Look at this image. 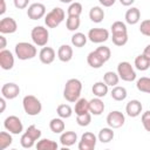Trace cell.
I'll list each match as a JSON object with an SVG mask.
<instances>
[{"mask_svg": "<svg viewBox=\"0 0 150 150\" xmlns=\"http://www.w3.org/2000/svg\"><path fill=\"white\" fill-rule=\"evenodd\" d=\"M82 91V82L79 79H69L63 88V97L68 102H76Z\"/></svg>", "mask_w": 150, "mask_h": 150, "instance_id": "6da1fadb", "label": "cell"}, {"mask_svg": "<svg viewBox=\"0 0 150 150\" xmlns=\"http://www.w3.org/2000/svg\"><path fill=\"white\" fill-rule=\"evenodd\" d=\"M111 40L115 46L122 47L128 42V29L124 22L115 21L111 25Z\"/></svg>", "mask_w": 150, "mask_h": 150, "instance_id": "7a4b0ae2", "label": "cell"}, {"mask_svg": "<svg viewBox=\"0 0 150 150\" xmlns=\"http://www.w3.org/2000/svg\"><path fill=\"white\" fill-rule=\"evenodd\" d=\"M41 137V130L38 129L34 124L29 125L27 128V130L22 134L21 138H20V144L22 148L25 149H29L32 146H34L35 142L39 141Z\"/></svg>", "mask_w": 150, "mask_h": 150, "instance_id": "3957f363", "label": "cell"}, {"mask_svg": "<svg viewBox=\"0 0 150 150\" xmlns=\"http://www.w3.org/2000/svg\"><path fill=\"white\" fill-rule=\"evenodd\" d=\"M14 52H15V55L19 60H22V61H26V60H30L33 57L36 56V47L29 42H19L15 45V48H14Z\"/></svg>", "mask_w": 150, "mask_h": 150, "instance_id": "277c9868", "label": "cell"}, {"mask_svg": "<svg viewBox=\"0 0 150 150\" xmlns=\"http://www.w3.org/2000/svg\"><path fill=\"white\" fill-rule=\"evenodd\" d=\"M22 107L27 115L38 116L42 110V104L38 97L34 95H26L22 100Z\"/></svg>", "mask_w": 150, "mask_h": 150, "instance_id": "5b68a950", "label": "cell"}, {"mask_svg": "<svg viewBox=\"0 0 150 150\" xmlns=\"http://www.w3.org/2000/svg\"><path fill=\"white\" fill-rule=\"evenodd\" d=\"M66 13L62 8L60 7H54L49 13L46 14L45 16V23L49 28H56L63 20H64Z\"/></svg>", "mask_w": 150, "mask_h": 150, "instance_id": "8992f818", "label": "cell"}, {"mask_svg": "<svg viewBox=\"0 0 150 150\" xmlns=\"http://www.w3.org/2000/svg\"><path fill=\"white\" fill-rule=\"evenodd\" d=\"M30 38L35 46L45 47L49 40V32L43 26H35L30 32Z\"/></svg>", "mask_w": 150, "mask_h": 150, "instance_id": "52a82bcc", "label": "cell"}, {"mask_svg": "<svg viewBox=\"0 0 150 150\" xmlns=\"http://www.w3.org/2000/svg\"><path fill=\"white\" fill-rule=\"evenodd\" d=\"M117 74L120 79L125 82H132L136 80V71L128 61H122L117 64Z\"/></svg>", "mask_w": 150, "mask_h": 150, "instance_id": "ba28073f", "label": "cell"}, {"mask_svg": "<svg viewBox=\"0 0 150 150\" xmlns=\"http://www.w3.org/2000/svg\"><path fill=\"white\" fill-rule=\"evenodd\" d=\"M4 127L7 131H9L13 135H19L23 131V125L21 120L15 115H11L6 117L4 121Z\"/></svg>", "mask_w": 150, "mask_h": 150, "instance_id": "9c48e42d", "label": "cell"}, {"mask_svg": "<svg viewBox=\"0 0 150 150\" xmlns=\"http://www.w3.org/2000/svg\"><path fill=\"white\" fill-rule=\"evenodd\" d=\"M97 137L90 132L87 131L81 136V139L79 142V150H94L96 146Z\"/></svg>", "mask_w": 150, "mask_h": 150, "instance_id": "30bf717a", "label": "cell"}, {"mask_svg": "<svg viewBox=\"0 0 150 150\" xmlns=\"http://www.w3.org/2000/svg\"><path fill=\"white\" fill-rule=\"evenodd\" d=\"M105 121H107V124H108L110 128H112V129H118V128H121V127L124 124L125 117H124V115H123L121 111L114 110V111H110V112L108 114Z\"/></svg>", "mask_w": 150, "mask_h": 150, "instance_id": "8fae6325", "label": "cell"}, {"mask_svg": "<svg viewBox=\"0 0 150 150\" xmlns=\"http://www.w3.org/2000/svg\"><path fill=\"white\" fill-rule=\"evenodd\" d=\"M88 39L94 43H102L109 39V32L105 28H91L88 32Z\"/></svg>", "mask_w": 150, "mask_h": 150, "instance_id": "7c38bea8", "label": "cell"}, {"mask_svg": "<svg viewBox=\"0 0 150 150\" xmlns=\"http://www.w3.org/2000/svg\"><path fill=\"white\" fill-rule=\"evenodd\" d=\"M46 15V6L40 2H34L30 6H28L27 9V16L30 20H39Z\"/></svg>", "mask_w": 150, "mask_h": 150, "instance_id": "4fadbf2b", "label": "cell"}, {"mask_svg": "<svg viewBox=\"0 0 150 150\" xmlns=\"http://www.w3.org/2000/svg\"><path fill=\"white\" fill-rule=\"evenodd\" d=\"M19 94H20V88L16 83L8 82L1 87V95L6 100H14L15 97L19 96Z\"/></svg>", "mask_w": 150, "mask_h": 150, "instance_id": "5bb4252c", "label": "cell"}, {"mask_svg": "<svg viewBox=\"0 0 150 150\" xmlns=\"http://www.w3.org/2000/svg\"><path fill=\"white\" fill-rule=\"evenodd\" d=\"M18 29V23L16 21L11 18L6 16L0 20V33L1 34H13Z\"/></svg>", "mask_w": 150, "mask_h": 150, "instance_id": "9a60e30c", "label": "cell"}, {"mask_svg": "<svg viewBox=\"0 0 150 150\" xmlns=\"http://www.w3.org/2000/svg\"><path fill=\"white\" fill-rule=\"evenodd\" d=\"M14 66V56L12 52L7 49L0 50V67L4 70H11Z\"/></svg>", "mask_w": 150, "mask_h": 150, "instance_id": "2e32d148", "label": "cell"}, {"mask_svg": "<svg viewBox=\"0 0 150 150\" xmlns=\"http://www.w3.org/2000/svg\"><path fill=\"white\" fill-rule=\"evenodd\" d=\"M142 109H143V105H142V103L138 100H131L125 105V112L130 117L139 116L141 112H142Z\"/></svg>", "mask_w": 150, "mask_h": 150, "instance_id": "e0dca14e", "label": "cell"}, {"mask_svg": "<svg viewBox=\"0 0 150 150\" xmlns=\"http://www.w3.org/2000/svg\"><path fill=\"white\" fill-rule=\"evenodd\" d=\"M56 53L52 47H42L39 53V59L45 64H50L55 60Z\"/></svg>", "mask_w": 150, "mask_h": 150, "instance_id": "ac0fdd59", "label": "cell"}, {"mask_svg": "<svg viewBox=\"0 0 150 150\" xmlns=\"http://www.w3.org/2000/svg\"><path fill=\"white\" fill-rule=\"evenodd\" d=\"M87 62H88V64H89L91 68H94V69H98V68H101V67L105 63V61L102 59V56H101L96 50H93V52H90V53L88 54V56H87Z\"/></svg>", "mask_w": 150, "mask_h": 150, "instance_id": "d6986e66", "label": "cell"}, {"mask_svg": "<svg viewBox=\"0 0 150 150\" xmlns=\"http://www.w3.org/2000/svg\"><path fill=\"white\" fill-rule=\"evenodd\" d=\"M103 111H104V103L100 97H95L89 101V112L91 115L98 116Z\"/></svg>", "mask_w": 150, "mask_h": 150, "instance_id": "ffe728a7", "label": "cell"}, {"mask_svg": "<svg viewBox=\"0 0 150 150\" xmlns=\"http://www.w3.org/2000/svg\"><path fill=\"white\" fill-rule=\"evenodd\" d=\"M57 57L62 62H69L73 59V48L69 45H62L57 49Z\"/></svg>", "mask_w": 150, "mask_h": 150, "instance_id": "44dd1931", "label": "cell"}, {"mask_svg": "<svg viewBox=\"0 0 150 150\" xmlns=\"http://www.w3.org/2000/svg\"><path fill=\"white\" fill-rule=\"evenodd\" d=\"M124 19H125V22L127 23H129V25H136L139 21V19H141V12H139V9L137 7L129 8L125 12Z\"/></svg>", "mask_w": 150, "mask_h": 150, "instance_id": "7402d4cb", "label": "cell"}, {"mask_svg": "<svg viewBox=\"0 0 150 150\" xmlns=\"http://www.w3.org/2000/svg\"><path fill=\"white\" fill-rule=\"evenodd\" d=\"M77 141V135L74 131H63L60 136V143L63 146H71Z\"/></svg>", "mask_w": 150, "mask_h": 150, "instance_id": "603a6c76", "label": "cell"}, {"mask_svg": "<svg viewBox=\"0 0 150 150\" xmlns=\"http://www.w3.org/2000/svg\"><path fill=\"white\" fill-rule=\"evenodd\" d=\"M89 19L93 22H95V23L102 22L103 19H104V11H103V8L100 7V6L91 7L90 11H89Z\"/></svg>", "mask_w": 150, "mask_h": 150, "instance_id": "cb8c5ba5", "label": "cell"}, {"mask_svg": "<svg viewBox=\"0 0 150 150\" xmlns=\"http://www.w3.org/2000/svg\"><path fill=\"white\" fill-rule=\"evenodd\" d=\"M35 148L38 150H56L59 148L57 143L52 141V139H48V138H42V139H39L35 144Z\"/></svg>", "mask_w": 150, "mask_h": 150, "instance_id": "d4e9b609", "label": "cell"}, {"mask_svg": "<svg viewBox=\"0 0 150 150\" xmlns=\"http://www.w3.org/2000/svg\"><path fill=\"white\" fill-rule=\"evenodd\" d=\"M114 136H115V134L112 131V128L108 127V128H102L98 131L97 138H98V141L101 143H109V142H111L114 139Z\"/></svg>", "mask_w": 150, "mask_h": 150, "instance_id": "484cf974", "label": "cell"}, {"mask_svg": "<svg viewBox=\"0 0 150 150\" xmlns=\"http://www.w3.org/2000/svg\"><path fill=\"white\" fill-rule=\"evenodd\" d=\"M108 84L103 81V82H96V83H94V86H93V88H91V90H93V94L96 96V97H104L107 94H108Z\"/></svg>", "mask_w": 150, "mask_h": 150, "instance_id": "4316f807", "label": "cell"}, {"mask_svg": "<svg viewBox=\"0 0 150 150\" xmlns=\"http://www.w3.org/2000/svg\"><path fill=\"white\" fill-rule=\"evenodd\" d=\"M135 67H136V69H138L141 71L149 69L150 68V59L146 57L144 54L137 55L135 57Z\"/></svg>", "mask_w": 150, "mask_h": 150, "instance_id": "83f0119b", "label": "cell"}, {"mask_svg": "<svg viewBox=\"0 0 150 150\" xmlns=\"http://www.w3.org/2000/svg\"><path fill=\"white\" fill-rule=\"evenodd\" d=\"M64 122L63 118L57 117V118H52L49 122V129L54 132V134H62L64 131Z\"/></svg>", "mask_w": 150, "mask_h": 150, "instance_id": "f1b7e54d", "label": "cell"}, {"mask_svg": "<svg viewBox=\"0 0 150 150\" xmlns=\"http://www.w3.org/2000/svg\"><path fill=\"white\" fill-rule=\"evenodd\" d=\"M110 95L115 101H124L127 98L128 93H127V89L124 87L115 86V87H112V89L110 91Z\"/></svg>", "mask_w": 150, "mask_h": 150, "instance_id": "f546056e", "label": "cell"}, {"mask_svg": "<svg viewBox=\"0 0 150 150\" xmlns=\"http://www.w3.org/2000/svg\"><path fill=\"white\" fill-rule=\"evenodd\" d=\"M75 114L76 115H82L86 112H89V101L86 98H79L75 102Z\"/></svg>", "mask_w": 150, "mask_h": 150, "instance_id": "4dcf8cb0", "label": "cell"}, {"mask_svg": "<svg viewBox=\"0 0 150 150\" xmlns=\"http://www.w3.org/2000/svg\"><path fill=\"white\" fill-rule=\"evenodd\" d=\"M87 40H88L87 35H84L81 32H77V33H74L71 36V45L77 48H81L87 43Z\"/></svg>", "mask_w": 150, "mask_h": 150, "instance_id": "1f68e13d", "label": "cell"}, {"mask_svg": "<svg viewBox=\"0 0 150 150\" xmlns=\"http://www.w3.org/2000/svg\"><path fill=\"white\" fill-rule=\"evenodd\" d=\"M103 81L109 86V87H115L118 84V81H120V76L115 71H107L104 75H103Z\"/></svg>", "mask_w": 150, "mask_h": 150, "instance_id": "d6a6232c", "label": "cell"}, {"mask_svg": "<svg viewBox=\"0 0 150 150\" xmlns=\"http://www.w3.org/2000/svg\"><path fill=\"white\" fill-rule=\"evenodd\" d=\"M136 87L139 91L145 93V94H150V77L143 76V77L138 79L136 82Z\"/></svg>", "mask_w": 150, "mask_h": 150, "instance_id": "836d02e7", "label": "cell"}, {"mask_svg": "<svg viewBox=\"0 0 150 150\" xmlns=\"http://www.w3.org/2000/svg\"><path fill=\"white\" fill-rule=\"evenodd\" d=\"M80 25H81L80 16H68L66 20V27L70 32H75L76 29H79Z\"/></svg>", "mask_w": 150, "mask_h": 150, "instance_id": "e575fe53", "label": "cell"}, {"mask_svg": "<svg viewBox=\"0 0 150 150\" xmlns=\"http://www.w3.org/2000/svg\"><path fill=\"white\" fill-rule=\"evenodd\" d=\"M12 143H13V137H12L11 132L1 131V132H0V149H1V150H5V149L8 148Z\"/></svg>", "mask_w": 150, "mask_h": 150, "instance_id": "d590c367", "label": "cell"}, {"mask_svg": "<svg viewBox=\"0 0 150 150\" xmlns=\"http://www.w3.org/2000/svg\"><path fill=\"white\" fill-rule=\"evenodd\" d=\"M56 112L61 118H69L73 115V109L69 104H60L56 108Z\"/></svg>", "mask_w": 150, "mask_h": 150, "instance_id": "8d00e7d4", "label": "cell"}, {"mask_svg": "<svg viewBox=\"0 0 150 150\" xmlns=\"http://www.w3.org/2000/svg\"><path fill=\"white\" fill-rule=\"evenodd\" d=\"M82 5L80 2H71L67 9V14L68 16H80L82 13Z\"/></svg>", "mask_w": 150, "mask_h": 150, "instance_id": "74e56055", "label": "cell"}, {"mask_svg": "<svg viewBox=\"0 0 150 150\" xmlns=\"http://www.w3.org/2000/svg\"><path fill=\"white\" fill-rule=\"evenodd\" d=\"M76 122L80 127H88L91 122V114L86 112L82 115H76Z\"/></svg>", "mask_w": 150, "mask_h": 150, "instance_id": "f35d334b", "label": "cell"}, {"mask_svg": "<svg viewBox=\"0 0 150 150\" xmlns=\"http://www.w3.org/2000/svg\"><path fill=\"white\" fill-rule=\"evenodd\" d=\"M95 50L102 56V59H103L105 62H107V61L110 59V56H111V50H110V48L107 47V46H100V47H97Z\"/></svg>", "mask_w": 150, "mask_h": 150, "instance_id": "ab89813d", "label": "cell"}, {"mask_svg": "<svg viewBox=\"0 0 150 150\" xmlns=\"http://www.w3.org/2000/svg\"><path fill=\"white\" fill-rule=\"evenodd\" d=\"M141 121H142V124H143V128L150 132V110H146L142 114V117H141Z\"/></svg>", "mask_w": 150, "mask_h": 150, "instance_id": "60d3db41", "label": "cell"}, {"mask_svg": "<svg viewBox=\"0 0 150 150\" xmlns=\"http://www.w3.org/2000/svg\"><path fill=\"white\" fill-rule=\"evenodd\" d=\"M139 32L141 34L145 36H150V20H143L139 25Z\"/></svg>", "mask_w": 150, "mask_h": 150, "instance_id": "b9f144b4", "label": "cell"}, {"mask_svg": "<svg viewBox=\"0 0 150 150\" xmlns=\"http://www.w3.org/2000/svg\"><path fill=\"white\" fill-rule=\"evenodd\" d=\"M14 2V6L18 8V9H23L28 6L29 4V0H13Z\"/></svg>", "mask_w": 150, "mask_h": 150, "instance_id": "7bdbcfd3", "label": "cell"}, {"mask_svg": "<svg viewBox=\"0 0 150 150\" xmlns=\"http://www.w3.org/2000/svg\"><path fill=\"white\" fill-rule=\"evenodd\" d=\"M98 1H100V4H101L103 7H111V6L115 4L116 0H98Z\"/></svg>", "mask_w": 150, "mask_h": 150, "instance_id": "ee69618b", "label": "cell"}, {"mask_svg": "<svg viewBox=\"0 0 150 150\" xmlns=\"http://www.w3.org/2000/svg\"><path fill=\"white\" fill-rule=\"evenodd\" d=\"M0 41H1V45H0V49H6V45H7V41H6V38L4 36V34L0 35Z\"/></svg>", "mask_w": 150, "mask_h": 150, "instance_id": "f6af8a7d", "label": "cell"}, {"mask_svg": "<svg viewBox=\"0 0 150 150\" xmlns=\"http://www.w3.org/2000/svg\"><path fill=\"white\" fill-rule=\"evenodd\" d=\"M6 98L2 96L1 98H0V104H1V109H0V112H4L5 111V109H6V101H5Z\"/></svg>", "mask_w": 150, "mask_h": 150, "instance_id": "bcb514c9", "label": "cell"}, {"mask_svg": "<svg viewBox=\"0 0 150 150\" xmlns=\"http://www.w3.org/2000/svg\"><path fill=\"white\" fill-rule=\"evenodd\" d=\"M120 2L123 6H131L135 2V0H120Z\"/></svg>", "mask_w": 150, "mask_h": 150, "instance_id": "7dc6e473", "label": "cell"}, {"mask_svg": "<svg viewBox=\"0 0 150 150\" xmlns=\"http://www.w3.org/2000/svg\"><path fill=\"white\" fill-rule=\"evenodd\" d=\"M0 4H1V8H0V14L2 15V14H5V12H6V2H5V0H0Z\"/></svg>", "mask_w": 150, "mask_h": 150, "instance_id": "c3c4849f", "label": "cell"}, {"mask_svg": "<svg viewBox=\"0 0 150 150\" xmlns=\"http://www.w3.org/2000/svg\"><path fill=\"white\" fill-rule=\"evenodd\" d=\"M143 54H144L146 57H149V59H150V45H148V46L144 48V50H143Z\"/></svg>", "mask_w": 150, "mask_h": 150, "instance_id": "681fc988", "label": "cell"}, {"mask_svg": "<svg viewBox=\"0 0 150 150\" xmlns=\"http://www.w3.org/2000/svg\"><path fill=\"white\" fill-rule=\"evenodd\" d=\"M62 4H71L73 2V0H60Z\"/></svg>", "mask_w": 150, "mask_h": 150, "instance_id": "f907efd6", "label": "cell"}]
</instances>
